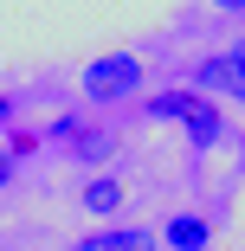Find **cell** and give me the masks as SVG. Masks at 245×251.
Instances as JSON below:
<instances>
[{
    "label": "cell",
    "mask_w": 245,
    "mask_h": 251,
    "mask_svg": "<svg viewBox=\"0 0 245 251\" xmlns=\"http://www.w3.org/2000/svg\"><path fill=\"white\" fill-rule=\"evenodd\" d=\"M78 84H84L90 103H104V110H110V103H129V97L149 84V65H142L136 52H104V58H90V65H84Z\"/></svg>",
    "instance_id": "1"
},
{
    "label": "cell",
    "mask_w": 245,
    "mask_h": 251,
    "mask_svg": "<svg viewBox=\"0 0 245 251\" xmlns=\"http://www.w3.org/2000/svg\"><path fill=\"white\" fill-rule=\"evenodd\" d=\"M193 90L226 97V103H245V39L226 45V52H207L200 65H193Z\"/></svg>",
    "instance_id": "2"
},
{
    "label": "cell",
    "mask_w": 245,
    "mask_h": 251,
    "mask_svg": "<svg viewBox=\"0 0 245 251\" xmlns=\"http://www.w3.org/2000/svg\"><path fill=\"white\" fill-rule=\"evenodd\" d=\"M71 251H162V238L142 232V226H97V232L78 238Z\"/></svg>",
    "instance_id": "3"
},
{
    "label": "cell",
    "mask_w": 245,
    "mask_h": 251,
    "mask_svg": "<svg viewBox=\"0 0 245 251\" xmlns=\"http://www.w3.org/2000/svg\"><path fill=\"white\" fill-rule=\"evenodd\" d=\"M162 245H168V251H207V245H213V219H207V213H168Z\"/></svg>",
    "instance_id": "4"
},
{
    "label": "cell",
    "mask_w": 245,
    "mask_h": 251,
    "mask_svg": "<svg viewBox=\"0 0 245 251\" xmlns=\"http://www.w3.org/2000/svg\"><path fill=\"white\" fill-rule=\"evenodd\" d=\"M193 103H200V90H193V84H168V90H155L142 110H149V123H174V129H181Z\"/></svg>",
    "instance_id": "5"
},
{
    "label": "cell",
    "mask_w": 245,
    "mask_h": 251,
    "mask_svg": "<svg viewBox=\"0 0 245 251\" xmlns=\"http://www.w3.org/2000/svg\"><path fill=\"white\" fill-rule=\"evenodd\" d=\"M181 129H187V142H193V148H213V142L226 135V116H219V103H213V97L200 90V103L187 110V123H181Z\"/></svg>",
    "instance_id": "6"
},
{
    "label": "cell",
    "mask_w": 245,
    "mask_h": 251,
    "mask_svg": "<svg viewBox=\"0 0 245 251\" xmlns=\"http://www.w3.org/2000/svg\"><path fill=\"white\" fill-rule=\"evenodd\" d=\"M78 200H84V213H90V219H110V213L123 206V180H116V174H90Z\"/></svg>",
    "instance_id": "7"
},
{
    "label": "cell",
    "mask_w": 245,
    "mask_h": 251,
    "mask_svg": "<svg viewBox=\"0 0 245 251\" xmlns=\"http://www.w3.org/2000/svg\"><path fill=\"white\" fill-rule=\"evenodd\" d=\"M0 148H7L13 161H26V155H39V148H45V129H7V142H0Z\"/></svg>",
    "instance_id": "8"
},
{
    "label": "cell",
    "mask_w": 245,
    "mask_h": 251,
    "mask_svg": "<svg viewBox=\"0 0 245 251\" xmlns=\"http://www.w3.org/2000/svg\"><path fill=\"white\" fill-rule=\"evenodd\" d=\"M13 180H20V161L7 155V148H0V187H13Z\"/></svg>",
    "instance_id": "9"
},
{
    "label": "cell",
    "mask_w": 245,
    "mask_h": 251,
    "mask_svg": "<svg viewBox=\"0 0 245 251\" xmlns=\"http://www.w3.org/2000/svg\"><path fill=\"white\" fill-rule=\"evenodd\" d=\"M213 13H245V0H207Z\"/></svg>",
    "instance_id": "10"
},
{
    "label": "cell",
    "mask_w": 245,
    "mask_h": 251,
    "mask_svg": "<svg viewBox=\"0 0 245 251\" xmlns=\"http://www.w3.org/2000/svg\"><path fill=\"white\" fill-rule=\"evenodd\" d=\"M0 129H13V97H0Z\"/></svg>",
    "instance_id": "11"
}]
</instances>
